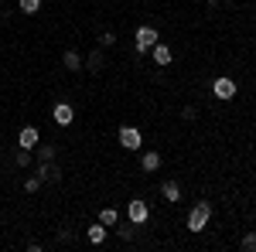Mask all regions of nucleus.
I'll return each instance as SVG.
<instances>
[{"mask_svg":"<svg viewBox=\"0 0 256 252\" xmlns=\"http://www.w3.org/2000/svg\"><path fill=\"white\" fill-rule=\"evenodd\" d=\"M208 218H212V205L208 201H195L192 212H188V229L192 232H205L208 229Z\"/></svg>","mask_w":256,"mask_h":252,"instance_id":"1","label":"nucleus"},{"mask_svg":"<svg viewBox=\"0 0 256 252\" xmlns=\"http://www.w3.org/2000/svg\"><path fill=\"white\" fill-rule=\"evenodd\" d=\"M134 38H137V58H140V55H147V51H150V48H154V44L160 41V34H158V27H150V24H140Z\"/></svg>","mask_w":256,"mask_h":252,"instance_id":"2","label":"nucleus"},{"mask_svg":"<svg viewBox=\"0 0 256 252\" xmlns=\"http://www.w3.org/2000/svg\"><path fill=\"white\" fill-rule=\"evenodd\" d=\"M34 174L41 177V184H58V181H62V171H58V164H55V160H38Z\"/></svg>","mask_w":256,"mask_h":252,"instance_id":"3","label":"nucleus"},{"mask_svg":"<svg viewBox=\"0 0 256 252\" xmlns=\"http://www.w3.org/2000/svg\"><path fill=\"white\" fill-rule=\"evenodd\" d=\"M126 218H130V222H134V225L140 229V225L150 218V208H147V201H144V198H134V201L126 205Z\"/></svg>","mask_w":256,"mask_h":252,"instance_id":"4","label":"nucleus"},{"mask_svg":"<svg viewBox=\"0 0 256 252\" xmlns=\"http://www.w3.org/2000/svg\"><path fill=\"white\" fill-rule=\"evenodd\" d=\"M120 147L123 150H140L144 147V136L137 126H120Z\"/></svg>","mask_w":256,"mask_h":252,"instance_id":"5","label":"nucleus"},{"mask_svg":"<svg viewBox=\"0 0 256 252\" xmlns=\"http://www.w3.org/2000/svg\"><path fill=\"white\" fill-rule=\"evenodd\" d=\"M212 96L222 99V102H229V99H236V82L226 75H218L216 82H212Z\"/></svg>","mask_w":256,"mask_h":252,"instance_id":"6","label":"nucleus"},{"mask_svg":"<svg viewBox=\"0 0 256 252\" xmlns=\"http://www.w3.org/2000/svg\"><path fill=\"white\" fill-rule=\"evenodd\" d=\"M52 119H55V126H72V119H76V109H72L68 102H55V109H52Z\"/></svg>","mask_w":256,"mask_h":252,"instance_id":"7","label":"nucleus"},{"mask_svg":"<svg viewBox=\"0 0 256 252\" xmlns=\"http://www.w3.org/2000/svg\"><path fill=\"white\" fill-rule=\"evenodd\" d=\"M82 68H86V72H92V75H99V72L106 68V55H102V48L89 51V55H86V61H82Z\"/></svg>","mask_w":256,"mask_h":252,"instance_id":"8","label":"nucleus"},{"mask_svg":"<svg viewBox=\"0 0 256 252\" xmlns=\"http://www.w3.org/2000/svg\"><path fill=\"white\" fill-rule=\"evenodd\" d=\"M38 143H41V133L34 130V126H24V130L18 133V147H24V150H34Z\"/></svg>","mask_w":256,"mask_h":252,"instance_id":"9","label":"nucleus"},{"mask_svg":"<svg viewBox=\"0 0 256 252\" xmlns=\"http://www.w3.org/2000/svg\"><path fill=\"white\" fill-rule=\"evenodd\" d=\"M150 58H154V65H164V68H168L174 55H171V48H168V44H160V41H158V44L150 48Z\"/></svg>","mask_w":256,"mask_h":252,"instance_id":"10","label":"nucleus"},{"mask_svg":"<svg viewBox=\"0 0 256 252\" xmlns=\"http://www.w3.org/2000/svg\"><path fill=\"white\" fill-rule=\"evenodd\" d=\"M140 167H144L147 174H158V171H160V154H158V150H147V154L140 157Z\"/></svg>","mask_w":256,"mask_h":252,"instance_id":"11","label":"nucleus"},{"mask_svg":"<svg viewBox=\"0 0 256 252\" xmlns=\"http://www.w3.org/2000/svg\"><path fill=\"white\" fill-rule=\"evenodd\" d=\"M160 194H164L168 205H174V201H181V184H178V181H164V184H160Z\"/></svg>","mask_w":256,"mask_h":252,"instance_id":"12","label":"nucleus"},{"mask_svg":"<svg viewBox=\"0 0 256 252\" xmlns=\"http://www.w3.org/2000/svg\"><path fill=\"white\" fill-rule=\"evenodd\" d=\"M106 232H110V225L96 222V225H89V229H86V239H89L92 246H99V242H106Z\"/></svg>","mask_w":256,"mask_h":252,"instance_id":"13","label":"nucleus"},{"mask_svg":"<svg viewBox=\"0 0 256 252\" xmlns=\"http://www.w3.org/2000/svg\"><path fill=\"white\" fill-rule=\"evenodd\" d=\"M62 65H65L68 72H82V55L76 51V48H68V51L62 55Z\"/></svg>","mask_w":256,"mask_h":252,"instance_id":"14","label":"nucleus"},{"mask_svg":"<svg viewBox=\"0 0 256 252\" xmlns=\"http://www.w3.org/2000/svg\"><path fill=\"white\" fill-rule=\"evenodd\" d=\"M113 229H116V235H120V239H123V242H130V239L137 235V225H134L130 218H126V222H116Z\"/></svg>","mask_w":256,"mask_h":252,"instance_id":"15","label":"nucleus"},{"mask_svg":"<svg viewBox=\"0 0 256 252\" xmlns=\"http://www.w3.org/2000/svg\"><path fill=\"white\" fill-rule=\"evenodd\" d=\"M99 222L113 229V225H116V222H120V212H116V208H102V212H99Z\"/></svg>","mask_w":256,"mask_h":252,"instance_id":"16","label":"nucleus"},{"mask_svg":"<svg viewBox=\"0 0 256 252\" xmlns=\"http://www.w3.org/2000/svg\"><path fill=\"white\" fill-rule=\"evenodd\" d=\"M34 157H38V160H55V143H44V147H34Z\"/></svg>","mask_w":256,"mask_h":252,"instance_id":"17","label":"nucleus"},{"mask_svg":"<svg viewBox=\"0 0 256 252\" xmlns=\"http://www.w3.org/2000/svg\"><path fill=\"white\" fill-rule=\"evenodd\" d=\"M31 160H34V150H24V147H20L18 154H14V164H18V167H31Z\"/></svg>","mask_w":256,"mask_h":252,"instance_id":"18","label":"nucleus"},{"mask_svg":"<svg viewBox=\"0 0 256 252\" xmlns=\"http://www.w3.org/2000/svg\"><path fill=\"white\" fill-rule=\"evenodd\" d=\"M18 7L24 10V14H38V10H41V0H18Z\"/></svg>","mask_w":256,"mask_h":252,"instance_id":"19","label":"nucleus"},{"mask_svg":"<svg viewBox=\"0 0 256 252\" xmlns=\"http://www.w3.org/2000/svg\"><path fill=\"white\" fill-rule=\"evenodd\" d=\"M113 44H116V34L113 31H102L99 34V48H113Z\"/></svg>","mask_w":256,"mask_h":252,"instance_id":"20","label":"nucleus"},{"mask_svg":"<svg viewBox=\"0 0 256 252\" xmlns=\"http://www.w3.org/2000/svg\"><path fill=\"white\" fill-rule=\"evenodd\" d=\"M38 188H41V177H38V174H31L28 181H24V191H28V194H34Z\"/></svg>","mask_w":256,"mask_h":252,"instance_id":"21","label":"nucleus"},{"mask_svg":"<svg viewBox=\"0 0 256 252\" xmlns=\"http://www.w3.org/2000/svg\"><path fill=\"white\" fill-rule=\"evenodd\" d=\"M242 249H246V252H256V232H246V235H242Z\"/></svg>","mask_w":256,"mask_h":252,"instance_id":"22","label":"nucleus"},{"mask_svg":"<svg viewBox=\"0 0 256 252\" xmlns=\"http://www.w3.org/2000/svg\"><path fill=\"white\" fill-rule=\"evenodd\" d=\"M205 3H208V7H216V3H218V0H205Z\"/></svg>","mask_w":256,"mask_h":252,"instance_id":"23","label":"nucleus"}]
</instances>
